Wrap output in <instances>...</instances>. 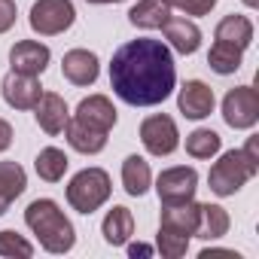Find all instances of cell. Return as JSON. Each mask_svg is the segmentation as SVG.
I'll return each instance as SVG.
<instances>
[{
	"label": "cell",
	"instance_id": "e0dca14e",
	"mask_svg": "<svg viewBox=\"0 0 259 259\" xmlns=\"http://www.w3.org/2000/svg\"><path fill=\"white\" fill-rule=\"evenodd\" d=\"M64 138H67V144H70L76 153H82V156H98V153L107 147V132H95V128H89V125H82V122H76V119H67Z\"/></svg>",
	"mask_w": 259,
	"mask_h": 259
},
{
	"label": "cell",
	"instance_id": "ac0fdd59",
	"mask_svg": "<svg viewBox=\"0 0 259 259\" xmlns=\"http://www.w3.org/2000/svg\"><path fill=\"white\" fill-rule=\"evenodd\" d=\"M28 189V174L19 162H0V217Z\"/></svg>",
	"mask_w": 259,
	"mask_h": 259
},
{
	"label": "cell",
	"instance_id": "7c38bea8",
	"mask_svg": "<svg viewBox=\"0 0 259 259\" xmlns=\"http://www.w3.org/2000/svg\"><path fill=\"white\" fill-rule=\"evenodd\" d=\"M73 119L89 125V128H95V132H107L110 135V128L116 125V107H113V101L107 95H89V98L79 101Z\"/></svg>",
	"mask_w": 259,
	"mask_h": 259
},
{
	"label": "cell",
	"instance_id": "4316f807",
	"mask_svg": "<svg viewBox=\"0 0 259 259\" xmlns=\"http://www.w3.org/2000/svg\"><path fill=\"white\" fill-rule=\"evenodd\" d=\"M156 244H159L162 256H168V259H180L189 250V238L186 235H177V232H168V229H159Z\"/></svg>",
	"mask_w": 259,
	"mask_h": 259
},
{
	"label": "cell",
	"instance_id": "836d02e7",
	"mask_svg": "<svg viewBox=\"0 0 259 259\" xmlns=\"http://www.w3.org/2000/svg\"><path fill=\"white\" fill-rule=\"evenodd\" d=\"M85 4H98V7H104V4H122V0H85Z\"/></svg>",
	"mask_w": 259,
	"mask_h": 259
},
{
	"label": "cell",
	"instance_id": "ba28073f",
	"mask_svg": "<svg viewBox=\"0 0 259 259\" xmlns=\"http://www.w3.org/2000/svg\"><path fill=\"white\" fill-rule=\"evenodd\" d=\"M198 189V171L189 165H177V168H165L156 180V192L162 204H180L195 198Z\"/></svg>",
	"mask_w": 259,
	"mask_h": 259
},
{
	"label": "cell",
	"instance_id": "4dcf8cb0",
	"mask_svg": "<svg viewBox=\"0 0 259 259\" xmlns=\"http://www.w3.org/2000/svg\"><path fill=\"white\" fill-rule=\"evenodd\" d=\"M10 144H13V125L7 119H0V153L10 150Z\"/></svg>",
	"mask_w": 259,
	"mask_h": 259
},
{
	"label": "cell",
	"instance_id": "e575fe53",
	"mask_svg": "<svg viewBox=\"0 0 259 259\" xmlns=\"http://www.w3.org/2000/svg\"><path fill=\"white\" fill-rule=\"evenodd\" d=\"M244 4H247V7H259V0H244Z\"/></svg>",
	"mask_w": 259,
	"mask_h": 259
},
{
	"label": "cell",
	"instance_id": "9a60e30c",
	"mask_svg": "<svg viewBox=\"0 0 259 259\" xmlns=\"http://www.w3.org/2000/svg\"><path fill=\"white\" fill-rule=\"evenodd\" d=\"M162 31H165L168 46H171L174 52H180V55H192V52H198V46H201V31H198V25L189 22V19L171 16V19L162 25Z\"/></svg>",
	"mask_w": 259,
	"mask_h": 259
},
{
	"label": "cell",
	"instance_id": "cb8c5ba5",
	"mask_svg": "<svg viewBox=\"0 0 259 259\" xmlns=\"http://www.w3.org/2000/svg\"><path fill=\"white\" fill-rule=\"evenodd\" d=\"M67 165H70V159H67L64 150H58V147L40 150V156H37V162H34L40 180H46V183H58V180L64 177V171H67Z\"/></svg>",
	"mask_w": 259,
	"mask_h": 259
},
{
	"label": "cell",
	"instance_id": "8992f818",
	"mask_svg": "<svg viewBox=\"0 0 259 259\" xmlns=\"http://www.w3.org/2000/svg\"><path fill=\"white\" fill-rule=\"evenodd\" d=\"M223 119L229 128H253L259 122V95L253 85H235L223 98Z\"/></svg>",
	"mask_w": 259,
	"mask_h": 259
},
{
	"label": "cell",
	"instance_id": "5bb4252c",
	"mask_svg": "<svg viewBox=\"0 0 259 259\" xmlns=\"http://www.w3.org/2000/svg\"><path fill=\"white\" fill-rule=\"evenodd\" d=\"M61 73L73 85H92L98 79V73H101V61L89 49H70L64 55V61H61Z\"/></svg>",
	"mask_w": 259,
	"mask_h": 259
},
{
	"label": "cell",
	"instance_id": "7a4b0ae2",
	"mask_svg": "<svg viewBox=\"0 0 259 259\" xmlns=\"http://www.w3.org/2000/svg\"><path fill=\"white\" fill-rule=\"evenodd\" d=\"M25 223L28 229L40 238V247L49 253H67L76 244V232L73 223L64 217V210L58 207V201L52 198H37L28 204L25 210Z\"/></svg>",
	"mask_w": 259,
	"mask_h": 259
},
{
	"label": "cell",
	"instance_id": "d6a6232c",
	"mask_svg": "<svg viewBox=\"0 0 259 259\" xmlns=\"http://www.w3.org/2000/svg\"><path fill=\"white\" fill-rule=\"evenodd\" d=\"M128 253H132V256H138V253H144V256H147V253H150V247H132V250H128Z\"/></svg>",
	"mask_w": 259,
	"mask_h": 259
},
{
	"label": "cell",
	"instance_id": "1f68e13d",
	"mask_svg": "<svg viewBox=\"0 0 259 259\" xmlns=\"http://www.w3.org/2000/svg\"><path fill=\"white\" fill-rule=\"evenodd\" d=\"M244 156H247L250 162H256V165H259V138H250V141H247V147H244Z\"/></svg>",
	"mask_w": 259,
	"mask_h": 259
},
{
	"label": "cell",
	"instance_id": "3957f363",
	"mask_svg": "<svg viewBox=\"0 0 259 259\" xmlns=\"http://www.w3.org/2000/svg\"><path fill=\"white\" fill-rule=\"evenodd\" d=\"M110 192H113V183L104 168H82L67 183V201L79 213H95L101 204L110 201Z\"/></svg>",
	"mask_w": 259,
	"mask_h": 259
},
{
	"label": "cell",
	"instance_id": "5b68a950",
	"mask_svg": "<svg viewBox=\"0 0 259 259\" xmlns=\"http://www.w3.org/2000/svg\"><path fill=\"white\" fill-rule=\"evenodd\" d=\"M31 31L40 34V37H55V34H64L73 22H76V10L70 0H37L31 7Z\"/></svg>",
	"mask_w": 259,
	"mask_h": 259
},
{
	"label": "cell",
	"instance_id": "52a82bcc",
	"mask_svg": "<svg viewBox=\"0 0 259 259\" xmlns=\"http://www.w3.org/2000/svg\"><path fill=\"white\" fill-rule=\"evenodd\" d=\"M141 141L147 147L150 156H171L177 147H180V132H177V122L165 113H156V116H147L141 122Z\"/></svg>",
	"mask_w": 259,
	"mask_h": 259
},
{
	"label": "cell",
	"instance_id": "6da1fadb",
	"mask_svg": "<svg viewBox=\"0 0 259 259\" xmlns=\"http://www.w3.org/2000/svg\"><path fill=\"white\" fill-rule=\"evenodd\" d=\"M177 82L174 55L162 40L138 37L113 52L110 85L132 107H156L171 98Z\"/></svg>",
	"mask_w": 259,
	"mask_h": 259
},
{
	"label": "cell",
	"instance_id": "44dd1931",
	"mask_svg": "<svg viewBox=\"0 0 259 259\" xmlns=\"http://www.w3.org/2000/svg\"><path fill=\"white\" fill-rule=\"evenodd\" d=\"M153 183V174H150V162L141 159V156H128L122 162V186L128 195H144Z\"/></svg>",
	"mask_w": 259,
	"mask_h": 259
},
{
	"label": "cell",
	"instance_id": "484cf974",
	"mask_svg": "<svg viewBox=\"0 0 259 259\" xmlns=\"http://www.w3.org/2000/svg\"><path fill=\"white\" fill-rule=\"evenodd\" d=\"M220 147H223V138L213 128H195L192 135H186V153L192 159H210L220 153Z\"/></svg>",
	"mask_w": 259,
	"mask_h": 259
},
{
	"label": "cell",
	"instance_id": "83f0119b",
	"mask_svg": "<svg viewBox=\"0 0 259 259\" xmlns=\"http://www.w3.org/2000/svg\"><path fill=\"white\" fill-rule=\"evenodd\" d=\"M0 256H34V244L25 241L19 232H0Z\"/></svg>",
	"mask_w": 259,
	"mask_h": 259
},
{
	"label": "cell",
	"instance_id": "9c48e42d",
	"mask_svg": "<svg viewBox=\"0 0 259 259\" xmlns=\"http://www.w3.org/2000/svg\"><path fill=\"white\" fill-rule=\"evenodd\" d=\"M49 46L46 43H37V40H19L13 49H10V64L16 73H25V76H40L46 67H49Z\"/></svg>",
	"mask_w": 259,
	"mask_h": 259
},
{
	"label": "cell",
	"instance_id": "30bf717a",
	"mask_svg": "<svg viewBox=\"0 0 259 259\" xmlns=\"http://www.w3.org/2000/svg\"><path fill=\"white\" fill-rule=\"evenodd\" d=\"M34 119H37V125L43 128L49 138L61 135L64 125H67V119H70L67 101H64L61 95H55V92H43L40 101L34 104Z\"/></svg>",
	"mask_w": 259,
	"mask_h": 259
},
{
	"label": "cell",
	"instance_id": "d6986e66",
	"mask_svg": "<svg viewBox=\"0 0 259 259\" xmlns=\"http://www.w3.org/2000/svg\"><path fill=\"white\" fill-rule=\"evenodd\" d=\"M101 235H104V241L110 247H122L128 238L135 235V217H132V210L122 207V204H116L113 210H107V217L101 223Z\"/></svg>",
	"mask_w": 259,
	"mask_h": 259
},
{
	"label": "cell",
	"instance_id": "2e32d148",
	"mask_svg": "<svg viewBox=\"0 0 259 259\" xmlns=\"http://www.w3.org/2000/svg\"><path fill=\"white\" fill-rule=\"evenodd\" d=\"M198 210L201 204H195L192 198L189 201H180V204H165L162 207V223L159 229H168V232H177V235H195V226H198Z\"/></svg>",
	"mask_w": 259,
	"mask_h": 259
},
{
	"label": "cell",
	"instance_id": "ffe728a7",
	"mask_svg": "<svg viewBox=\"0 0 259 259\" xmlns=\"http://www.w3.org/2000/svg\"><path fill=\"white\" fill-rule=\"evenodd\" d=\"M168 19H171V7L165 0H138V4L128 10V22L135 28H147V31L162 28Z\"/></svg>",
	"mask_w": 259,
	"mask_h": 259
},
{
	"label": "cell",
	"instance_id": "8fae6325",
	"mask_svg": "<svg viewBox=\"0 0 259 259\" xmlns=\"http://www.w3.org/2000/svg\"><path fill=\"white\" fill-rule=\"evenodd\" d=\"M213 104H217L213 89L201 79H189L177 95V107L186 119H207L213 113Z\"/></svg>",
	"mask_w": 259,
	"mask_h": 259
},
{
	"label": "cell",
	"instance_id": "4fadbf2b",
	"mask_svg": "<svg viewBox=\"0 0 259 259\" xmlns=\"http://www.w3.org/2000/svg\"><path fill=\"white\" fill-rule=\"evenodd\" d=\"M0 89H4V101L13 110H34V104L43 95V85H40L37 76H25V73H16V70L4 79Z\"/></svg>",
	"mask_w": 259,
	"mask_h": 259
},
{
	"label": "cell",
	"instance_id": "f546056e",
	"mask_svg": "<svg viewBox=\"0 0 259 259\" xmlns=\"http://www.w3.org/2000/svg\"><path fill=\"white\" fill-rule=\"evenodd\" d=\"M16 25V0H0V34Z\"/></svg>",
	"mask_w": 259,
	"mask_h": 259
},
{
	"label": "cell",
	"instance_id": "603a6c76",
	"mask_svg": "<svg viewBox=\"0 0 259 259\" xmlns=\"http://www.w3.org/2000/svg\"><path fill=\"white\" fill-rule=\"evenodd\" d=\"M229 226H232V220H229L226 207H220V204H201V210H198V226H195V235H198V238L217 241V238H223V235L229 232Z\"/></svg>",
	"mask_w": 259,
	"mask_h": 259
},
{
	"label": "cell",
	"instance_id": "277c9868",
	"mask_svg": "<svg viewBox=\"0 0 259 259\" xmlns=\"http://www.w3.org/2000/svg\"><path fill=\"white\" fill-rule=\"evenodd\" d=\"M256 174H259V165L250 162V159L244 156V150H229V153H223L220 162L210 168L207 183H210V192H217L220 198H226V195H235V192H238L250 177H256Z\"/></svg>",
	"mask_w": 259,
	"mask_h": 259
},
{
	"label": "cell",
	"instance_id": "f1b7e54d",
	"mask_svg": "<svg viewBox=\"0 0 259 259\" xmlns=\"http://www.w3.org/2000/svg\"><path fill=\"white\" fill-rule=\"evenodd\" d=\"M165 4L171 10H180L186 16H207L213 7H217V0H165Z\"/></svg>",
	"mask_w": 259,
	"mask_h": 259
},
{
	"label": "cell",
	"instance_id": "d4e9b609",
	"mask_svg": "<svg viewBox=\"0 0 259 259\" xmlns=\"http://www.w3.org/2000/svg\"><path fill=\"white\" fill-rule=\"evenodd\" d=\"M241 49L238 46H232V43H213L210 46V52H207V67L213 70V73H220V76H229V73H235L238 67H241Z\"/></svg>",
	"mask_w": 259,
	"mask_h": 259
},
{
	"label": "cell",
	"instance_id": "7402d4cb",
	"mask_svg": "<svg viewBox=\"0 0 259 259\" xmlns=\"http://www.w3.org/2000/svg\"><path fill=\"white\" fill-rule=\"evenodd\" d=\"M217 40L220 43H232V46H238L241 52L253 43V22L247 19V16H226L220 25H217Z\"/></svg>",
	"mask_w": 259,
	"mask_h": 259
}]
</instances>
